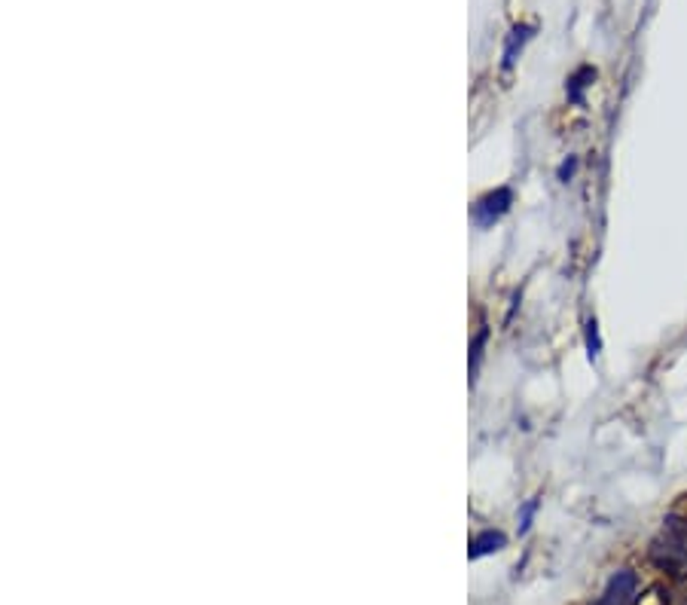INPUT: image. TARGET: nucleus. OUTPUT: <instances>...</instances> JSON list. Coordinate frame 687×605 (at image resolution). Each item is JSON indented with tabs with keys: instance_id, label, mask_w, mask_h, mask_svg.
I'll return each mask as SVG.
<instances>
[{
	"instance_id": "2",
	"label": "nucleus",
	"mask_w": 687,
	"mask_h": 605,
	"mask_svg": "<svg viewBox=\"0 0 687 605\" xmlns=\"http://www.w3.org/2000/svg\"><path fill=\"white\" fill-rule=\"evenodd\" d=\"M639 587H641L639 575L632 569H621V572L611 575L608 584L602 590V596L593 605H636Z\"/></svg>"
},
{
	"instance_id": "7",
	"label": "nucleus",
	"mask_w": 687,
	"mask_h": 605,
	"mask_svg": "<svg viewBox=\"0 0 687 605\" xmlns=\"http://www.w3.org/2000/svg\"><path fill=\"white\" fill-rule=\"evenodd\" d=\"M486 336H489V331H486V327H483V331L474 336V346H470V379L477 376V367H480V358H483V342H486Z\"/></svg>"
},
{
	"instance_id": "9",
	"label": "nucleus",
	"mask_w": 687,
	"mask_h": 605,
	"mask_svg": "<svg viewBox=\"0 0 687 605\" xmlns=\"http://www.w3.org/2000/svg\"><path fill=\"white\" fill-rule=\"evenodd\" d=\"M535 511H537V498H532V502H528L526 507H522V514H520V532H528V526H532Z\"/></svg>"
},
{
	"instance_id": "10",
	"label": "nucleus",
	"mask_w": 687,
	"mask_h": 605,
	"mask_svg": "<svg viewBox=\"0 0 687 605\" xmlns=\"http://www.w3.org/2000/svg\"><path fill=\"white\" fill-rule=\"evenodd\" d=\"M574 171H578V160H574V156H571V160H565L562 166H559V181H569V177L574 175Z\"/></svg>"
},
{
	"instance_id": "8",
	"label": "nucleus",
	"mask_w": 687,
	"mask_h": 605,
	"mask_svg": "<svg viewBox=\"0 0 687 605\" xmlns=\"http://www.w3.org/2000/svg\"><path fill=\"white\" fill-rule=\"evenodd\" d=\"M587 352H589V358H599V352H602L599 324H596V318L587 321Z\"/></svg>"
},
{
	"instance_id": "3",
	"label": "nucleus",
	"mask_w": 687,
	"mask_h": 605,
	"mask_svg": "<svg viewBox=\"0 0 687 605\" xmlns=\"http://www.w3.org/2000/svg\"><path fill=\"white\" fill-rule=\"evenodd\" d=\"M511 202H513V193L507 190V186H498V190L486 193V196L477 199L474 205V223L477 227H492L498 218H504Z\"/></svg>"
},
{
	"instance_id": "4",
	"label": "nucleus",
	"mask_w": 687,
	"mask_h": 605,
	"mask_svg": "<svg viewBox=\"0 0 687 605\" xmlns=\"http://www.w3.org/2000/svg\"><path fill=\"white\" fill-rule=\"evenodd\" d=\"M507 544V535L498 532V529H483L480 535H474V541H470V550L468 557L470 559H480L486 554H495V550H502Z\"/></svg>"
},
{
	"instance_id": "1",
	"label": "nucleus",
	"mask_w": 687,
	"mask_h": 605,
	"mask_svg": "<svg viewBox=\"0 0 687 605\" xmlns=\"http://www.w3.org/2000/svg\"><path fill=\"white\" fill-rule=\"evenodd\" d=\"M648 557L660 572H669L675 578L687 575V517L682 514H669L663 520L660 532L648 548Z\"/></svg>"
},
{
	"instance_id": "6",
	"label": "nucleus",
	"mask_w": 687,
	"mask_h": 605,
	"mask_svg": "<svg viewBox=\"0 0 687 605\" xmlns=\"http://www.w3.org/2000/svg\"><path fill=\"white\" fill-rule=\"evenodd\" d=\"M596 80V67H589V65H584V67H578V73L569 80V101H580L584 99V89L593 83Z\"/></svg>"
},
{
	"instance_id": "5",
	"label": "nucleus",
	"mask_w": 687,
	"mask_h": 605,
	"mask_svg": "<svg viewBox=\"0 0 687 605\" xmlns=\"http://www.w3.org/2000/svg\"><path fill=\"white\" fill-rule=\"evenodd\" d=\"M528 37H532V28H528V25L513 28L511 37H507V47H504V67H507V71L517 65V56L522 52V47H526Z\"/></svg>"
}]
</instances>
